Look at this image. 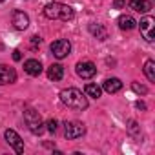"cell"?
Returning <instances> with one entry per match:
<instances>
[{
	"label": "cell",
	"mask_w": 155,
	"mask_h": 155,
	"mask_svg": "<svg viewBox=\"0 0 155 155\" xmlns=\"http://www.w3.org/2000/svg\"><path fill=\"white\" fill-rule=\"evenodd\" d=\"M49 49H51L53 57H57V58H66V57L69 55V51H71V44H69V40H66V38H58V40L51 42Z\"/></svg>",
	"instance_id": "5"
},
{
	"label": "cell",
	"mask_w": 155,
	"mask_h": 155,
	"mask_svg": "<svg viewBox=\"0 0 155 155\" xmlns=\"http://www.w3.org/2000/svg\"><path fill=\"white\" fill-rule=\"evenodd\" d=\"M40 42H42V38H40V37H37V35H35V37H31V44H33V46H37V44H40Z\"/></svg>",
	"instance_id": "23"
},
{
	"label": "cell",
	"mask_w": 155,
	"mask_h": 155,
	"mask_svg": "<svg viewBox=\"0 0 155 155\" xmlns=\"http://www.w3.org/2000/svg\"><path fill=\"white\" fill-rule=\"evenodd\" d=\"M24 122H26V126L29 128V131L33 135H40L44 131V120H42L40 113L33 108L24 110Z\"/></svg>",
	"instance_id": "3"
},
{
	"label": "cell",
	"mask_w": 155,
	"mask_h": 155,
	"mask_svg": "<svg viewBox=\"0 0 155 155\" xmlns=\"http://www.w3.org/2000/svg\"><path fill=\"white\" fill-rule=\"evenodd\" d=\"M117 22H119V28L122 31H131V29L137 28V22H135V18L131 15H120Z\"/></svg>",
	"instance_id": "13"
},
{
	"label": "cell",
	"mask_w": 155,
	"mask_h": 155,
	"mask_svg": "<svg viewBox=\"0 0 155 155\" xmlns=\"http://www.w3.org/2000/svg\"><path fill=\"white\" fill-rule=\"evenodd\" d=\"M113 6H115V9H122V8L126 6V2H124V0H115Z\"/></svg>",
	"instance_id": "21"
},
{
	"label": "cell",
	"mask_w": 155,
	"mask_h": 155,
	"mask_svg": "<svg viewBox=\"0 0 155 155\" xmlns=\"http://www.w3.org/2000/svg\"><path fill=\"white\" fill-rule=\"evenodd\" d=\"M20 58H22V53H20L18 49H15V51H13V60H17V62H18Z\"/></svg>",
	"instance_id": "22"
},
{
	"label": "cell",
	"mask_w": 155,
	"mask_h": 155,
	"mask_svg": "<svg viewBox=\"0 0 155 155\" xmlns=\"http://www.w3.org/2000/svg\"><path fill=\"white\" fill-rule=\"evenodd\" d=\"M11 24H13L15 29L24 31V29H28V26H29V17H28L24 11H13V15H11Z\"/></svg>",
	"instance_id": "10"
},
{
	"label": "cell",
	"mask_w": 155,
	"mask_h": 155,
	"mask_svg": "<svg viewBox=\"0 0 155 155\" xmlns=\"http://www.w3.org/2000/svg\"><path fill=\"white\" fill-rule=\"evenodd\" d=\"M135 106H137L139 110H146V104H144V102H140V101H137V102H135Z\"/></svg>",
	"instance_id": "24"
},
{
	"label": "cell",
	"mask_w": 155,
	"mask_h": 155,
	"mask_svg": "<svg viewBox=\"0 0 155 155\" xmlns=\"http://www.w3.org/2000/svg\"><path fill=\"white\" fill-rule=\"evenodd\" d=\"M60 101L64 106L75 110V111H84L88 108V97L86 93H82L81 90H77V88H66L60 91Z\"/></svg>",
	"instance_id": "1"
},
{
	"label": "cell",
	"mask_w": 155,
	"mask_h": 155,
	"mask_svg": "<svg viewBox=\"0 0 155 155\" xmlns=\"http://www.w3.org/2000/svg\"><path fill=\"white\" fill-rule=\"evenodd\" d=\"M139 28H140V33L146 38V42H153V38H155V20L151 17H144V18H140Z\"/></svg>",
	"instance_id": "6"
},
{
	"label": "cell",
	"mask_w": 155,
	"mask_h": 155,
	"mask_svg": "<svg viewBox=\"0 0 155 155\" xmlns=\"http://www.w3.org/2000/svg\"><path fill=\"white\" fill-rule=\"evenodd\" d=\"M17 81V71L6 64H0V86L13 84Z\"/></svg>",
	"instance_id": "9"
},
{
	"label": "cell",
	"mask_w": 155,
	"mask_h": 155,
	"mask_svg": "<svg viewBox=\"0 0 155 155\" xmlns=\"http://www.w3.org/2000/svg\"><path fill=\"white\" fill-rule=\"evenodd\" d=\"M44 126H48V131H51V133H55L57 131V128H58V122L55 120V119H49Z\"/></svg>",
	"instance_id": "20"
},
{
	"label": "cell",
	"mask_w": 155,
	"mask_h": 155,
	"mask_svg": "<svg viewBox=\"0 0 155 155\" xmlns=\"http://www.w3.org/2000/svg\"><path fill=\"white\" fill-rule=\"evenodd\" d=\"M130 8L137 13H148L151 9V2L150 0H130Z\"/></svg>",
	"instance_id": "14"
},
{
	"label": "cell",
	"mask_w": 155,
	"mask_h": 155,
	"mask_svg": "<svg viewBox=\"0 0 155 155\" xmlns=\"http://www.w3.org/2000/svg\"><path fill=\"white\" fill-rule=\"evenodd\" d=\"M84 93H86V97L99 99V97L102 95V88H101V86H97V84H86V88H84Z\"/></svg>",
	"instance_id": "18"
},
{
	"label": "cell",
	"mask_w": 155,
	"mask_h": 155,
	"mask_svg": "<svg viewBox=\"0 0 155 155\" xmlns=\"http://www.w3.org/2000/svg\"><path fill=\"white\" fill-rule=\"evenodd\" d=\"M144 75L150 82H155V60H146L144 62Z\"/></svg>",
	"instance_id": "17"
},
{
	"label": "cell",
	"mask_w": 155,
	"mask_h": 155,
	"mask_svg": "<svg viewBox=\"0 0 155 155\" xmlns=\"http://www.w3.org/2000/svg\"><path fill=\"white\" fill-rule=\"evenodd\" d=\"M90 33L93 35V37H97L99 40H106L108 38V31H106V28L102 26V24H90Z\"/></svg>",
	"instance_id": "15"
},
{
	"label": "cell",
	"mask_w": 155,
	"mask_h": 155,
	"mask_svg": "<svg viewBox=\"0 0 155 155\" xmlns=\"http://www.w3.org/2000/svg\"><path fill=\"white\" fill-rule=\"evenodd\" d=\"M95 73H97V66L90 60L77 64V75H79L81 79H91V77H95Z\"/></svg>",
	"instance_id": "8"
},
{
	"label": "cell",
	"mask_w": 155,
	"mask_h": 155,
	"mask_svg": "<svg viewBox=\"0 0 155 155\" xmlns=\"http://www.w3.org/2000/svg\"><path fill=\"white\" fill-rule=\"evenodd\" d=\"M102 90L106 93H117L122 90V82L119 79H115V77H111V79H106L104 84H102Z\"/></svg>",
	"instance_id": "12"
},
{
	"label": "cell",
	"mask_w": 155,
	"mask_h": 155,
	"mask_svg": "<svg viewBox=\"0 0 155 155\" xmlns=\"http://www.w3.org/2000/svg\"><path fill=\"white\" fill-rule=\"evenodd\" d=\"M48 77L51 81H60L62 77H64V68L60 64H51L48 68Z\"/></svg>",
	"instance_id": "16"
},
{
	"label": "cell",
	"mask_w": 155,
	"mask_h": 155,
	"mask_svg": "<svg viewBox=\"0 0 155 155\" xmlns=\"http://www.w3.org/2000/svg\"><path fill=\"white\" fill-rule=\"evenodd\" d=\"M4 139L8 140V144H9L17 153H22V151H24V140L20 139V135H18L15 130H6V131H4Z\"/></svg>",
	"instance_id": "7"
},
{
	"label": "cell",
	"mask_w": 155,
	"mask_h": 155,
	"mask_svg": "<svg viewBox=\"0 0 155 155\" xmlns=\"http://www.w3.org/2000/svg\"><path fill=\"white\" fill-rule=\"evenodd\" d=\"M131 90H133L135 93H139V95H146V93H148V88L142 86V84H139V82H133V84H131Z\"/></svg>",
	"instance_id": "19"
},
{
	"label": "cell",
	"mask_w": 155,
	"mask_h": 155,
	"mask_svg": "<svg viewBox=\"0 0 155 155\" xmlns=\"http://www.w3.org/2000/svg\"><path fill=\"white\" fill-rule=\"evenodd\" d=\"M44 17L46 18H51V20H73L75 17V9L68 4H62V2H49L46 8H44Z\"/></svg>",
	"instance_id": "2"
},
{
	"label": "cell",
	"mask_w": 155,
	"mask_h": 155,
	"mask_svg": "<svg viewBox=\"0 0 155 155\" xmlns=\"http://www.w3.org/2000/svg\"><path fill=\"white\" fill-rule=\"evenodd\" d=\"M86 133V126L79 120H69L64 124V135L66 139H79Z\"/></svg>",
	"instance_id": "4"
},
{
	"label": "cell",
	"mask_w": 155,
	"mask_h": 155,
	"mask_svg": "<svg viewBox=\"0 0 155 155\" xmlns=\"http://www.w3.org/2000/svg\"><path fill=\"white\" fill-rule=\"evenodd\" d=\"M0 2H4V0H0Z\"/></svg>",
	"instance_id": "25"
},
{
	"label": "cell",
	"mask_w": 155,
	"mask_h": 155,
	"mask_svg": "<svg viewBox=\"0 0 155 155\" xmlns=\"http://www.w3.org/2000/svg\"><path fill=\"white\" fill-rule=\"evenodd\" d=\"M24 71H26L28 75H31V77H38V75L42 73V64H40V60H37V58L26 60V62H24Z\"/></svg>",
	"instance_id": "11"
}]
</instances>
